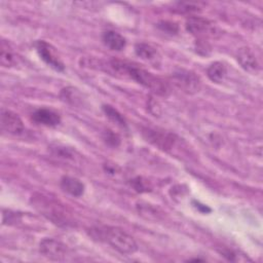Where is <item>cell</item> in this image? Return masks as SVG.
<instances>
[{
  "mask_svg": "<svg viewBox=\"0 0 263 263\" xmlns=\"http://www.w3.org/2000/svg\"><path fill=\"white\" fill-rule=\"evenodd\" d=\"M109 68L115 74L135 80L136 82L149 88L155 95L166 96L170 91L168 85L164 80L154 76L152 73L134 63L114 59L109 62Z\"/></svg>",
  "mask_w": 263,
  "mask_h": 263,
  "instance_id": "obj_1",
  "label": "cell"
},
{
  "mask_svg": "<svg viewBox=\"0 0 263 263\" xmlns=\"http://www.w3.org/2000/svg\"><path fill=\"white\" fill-rule=\"evenodd\" d=\"M90 233L95 238L107 242L120 254L129 255L138 250L136 240L120 228L111 226L97 227L92 228Z\"/></svg>",
  "mask_w": 263,
  "mask_h": 263,
  "instance_id": "obj_2",
  "label": "cell"
},
{
  "mask_svg": "<svg viewBox=\"0 0 263 263\" xmlns=\"http://www.w3.org/2000/svg\"><path fill=\"white\" fill-rule=\"evenodd\" d=\"M31 201L36 210H38L43 216L51 220L53 223L59 225H66L69 223V216L67 215L63 204H61L58 200L44 194L36 193L32 196Z\"/></svg>",
  "mask_w": 263,
  "mask_h": 263,
  "instance_id": "obj_3",
  "label": "cell"
},
{
  "mask_svg": "<svg viewBox=\"0 0 263 263\" xmlns=\"http://www.w3.org/2000/svg\"><path fill=\"white\" fill-rule=\"evenodd\" d=\"M142 134L147 142L151 143L152 145L158 147L163 151L173 150L180 140L175 134L151 127L143 128Z\"/></svg>",
  "mask_w": 263,
  "mask_h": 263,
  "instance_id": "obj_4",
  "label": "cell"
},
{
  "mask_svg": "<svg viewBox=\"0 0 263 263\" xmlns=\"http://www.w3.org/2000/svg\"><path fill=\"white\" fill-rule=\"evenodd\" d=\"M174 83L186 93H195L201 87L199 77L190 70L178 69L172 75Z\"/></svg>",
  "mask_w": 263,
  "mask_h": 263,
  "instance_id": "obj_5",
  "label": "cell"
},
{
  "mask_svg": "<svg viewBox=\"0 0 263 263\" xmlns=\"http://www.w3.org/2000/svg\"><path fill=\"white\" fill-rule=\"evenodd\" d=\"M186 30L193 36L200 40H204L205 37L214 36L216 29L213 24L201 16H191L186 22Z\"/></svg>",
  "mask_w": 263,
  "mask_h": 263,
  "instance_id": "obj_6",
  "label": "cell"
},
{
  "mask_svg": "<svg viewBox=\"0 0 263 263\" xmlns=\"http://www.w3.org/2000/svg\"><path fill=\"white\" fill-rule=\"evenodd\" d=\"M35 47L40 59L45 64H47L49 67H51L55 71H59V72L64 71L65 69L64 63L61 61L60 57L55 51V48L51 44L47 43L44 40H39L36 42Z\"/></svg>",
  "mask_w": 263,
  "mask_h": 263,
  "instance_id": "obj_7",
  "label": "cell"
},
{
  "mask_svg": "<svg viewBox=\"0 0 263 263\" xmlns=\"http://www.w3.org/2000/svg\"><path fill=\"white\" fill-rule=\"evenodd\" d=\"M40 252L48 259L60 261L67 255V247L62 241L54 238H44L39 245Z\"/></svg>",
  "mask_w": 263,
  "mask_h": 263,
  "instance_id": "obj_8",
  "label": "cell"
},
{
  "mask_svg": "<svg viewBox=\"0 0 263 263\" xmlns=\"http://www.w3.org/2000/svg\"><path fill=\"white\" fill-rule=\"evenodd\" d=\"M1 128L11 135H18L24 130V123L21 117L11 110L2 108L0 114Z\"/></svg>",
  "mask_w": 263,
  "mask_h": 263,
  "instance_id": "obj_9",
  "label": "cell"
},
{
  "mask_svg": "<svg viewBox=\"0 0 263 263\" xmlns=\"http://www.w3.org/2000/svg\"><path fill=\"white\" fill-rule=\"evenodd\" d=\"M32 119L34 122L38 124L49 126V127L57 126L61 122L60 114L47 108H40L35 110L32 114Z\"/></svg>",
  "mask_w": 263,
  "mask_h": 263,
  "instance_id": "obj_10",
  "label": "cell"
},
{
  "mask_svg": "<svg viewBox=\"0 0 263 263\" xmlns=\"http://www.w3.org/2000/svg\"><path fill=\"white\" fill-rule=\"evenodd\" d=\"M236 59L242 69L250 73H256L259 70L258 61L254 52L249 47H241L237 50Z\"/></svg>",
  "mask_w": 263,
  "mask_h": 263,
  "instance_id": "obj_11",
  "label": "cell"
},
{
  "mask_svg": "<svg viewBox=\"0 0 263 263\" xmlns=\"http://www.w3.org/2000/svg\"><path fill=\"white\" fill-rule=\"evenodd\" d=\"M60 185H61V188L65 192L69 193L72 196L79 197L84 192V184L80 180H78L77 178H74V177L64 176L61 179Z\"/></svg>",
  "mask_w": 263,
  "mask_h": 263,
  "instance_id": "obj_12",
  "label": "cell"
},
{
  "mask_svg": "<svg viewBox=\"0 0 263 263\" xmlns=\"http://www.w3.org/2000/svg\"><path fill=\"white\" fill-rule=\"evenodd\" d=\"M102 40H103V43L111 50L120 51L126 45L125 38L115 31L104 32L102 35Z\"/></svg>",
  "mask_w": 263,
  "mask_h": 263,
  "instance_id": "obj_13",
  "label": "cell"
},
{
  "mask_svg": "<svg viewBox=\"0 0 263 263\" xmlns=\"http://www.w3.org/2000/svg\"><path fill=\"white\" fill-rule=\"evenodd\" d=\"M206 75L213 82L221 83L227 75V67L222 62H215L208 68Z\"/></svg>",
  "mask_w": 263,
  "mask_h": 263,
  "instance_id": "obj_14",
  "label": "cell"
},
{
  "mask_svg": "<svg viewBox=\"0 0 263 263\" xmlns=\"http://www.w3.org/2000/svg\"><path fill=\"white\" fill-rule=\"evenodd\" d=\"M135 52L138 57L147 61H154L157 59L158 52L154 46L149 43L139 42L135 45Z\"/></svg>",
  "mask_w": 263,
  "mask_h": 263,
  "instance_id": "obj_15",
  "label": "cell"
},
{
  "mask_svg": "<svg viewBox=\"0 0 263 263\" xmlns=\"http://www.w3.org/2000/svg\"><path fill=\"white\" fill-rule=\"evenodd\" d=\"M15 62V55L11 50L9 44L2 40L0 49V63L3 67H10Z\"/></svg>",
  "mask_w": 263,
  "mask_h": 263,
  "instance_id": "obj_16",
  "label": "cell"
},
{
  "mask_svg": "<svg viewBox=\"0 0 263 263\" xmlns=\"http://www.w3.org/2000/svg\"><path fill=\"white\" fill-rule=\"evenodd\" d=\"M103 111H104L105 115L109 118V120H111L115 124H117L119 126H122V127L126 126L125 118L123 117V115L117 109L113 108L110 105H103Z\"/></svg>",
  "mask_w": 263,
  "mask_h": 263,
  "instance_id": "obj_17",
  "label": "cell"
},
{
  "mask_svg": "<svg viewBox=\"0 0 263 263\" xmlns=\"http://www.w3.org/2000/svg\"><path fill=\"white\" fill-rule=\"evenodd\" d=\"M130 181H132V182H130V185L133 186V188H134L137 192L142 193V192H148V191L151 190V185H150V183H149L147 180L143 179L142 177H137V178L130 180Z\"/></svg>",
  "mask_w": 263,
  "mask_h": 263,
  "instance_id": "obj_18",
  "label": "cell"
},
{
  "mask_svg": "<svg viewBox=\"0 0 263 263\" xmlns=\"http://www.w3.org/2000/svg\"><path fill=\"white\" fill-rule=\"evenodd\" d=\"M105 142L110 146H118L120 143V138L117 134L113 133L112 130H106L104 134Z\"/></svg>",
  "mask_w": 263,
  "mask_h": 263,
  "instance_id": "obj_19",
  "label": "cell"
},
{
  "mask_svg": "<svg viewBox=\"0 0 263 263\" xmlns=\"http://www.w3.org/2000/svg\"><path fill=\"white\" fill-rule=\"evenodd\" d=\"M158 27L162 31H164L166 33H170V34H175L178 31V26L175 23H172V22H166V21L160 22L158 24Z\"/></svg>",
  "mask_w": 263,
  "mask_h": 263,
  "instance_id": "obj_20",
  "label": "cell"
},
{
  "mask_svg": "<svg viewBox=\"0 0 263 263\" xmlns=\"http://www.w3.org/2000/svg\"><path fill=\"white\" fill-rule=\"evenodd\" d=\"M219 252H220V254H221L223 257H225V258H226L227 260H229V261H236V260H239V259H238V253L235 252V251H233V250H231V249L223 248V249H221Z\"/></svg>",
  "mask_w": 263,
  "mask_h": 263,
  "instance_id": "obj_21",
  "label": "cell"
}]
</instances>
